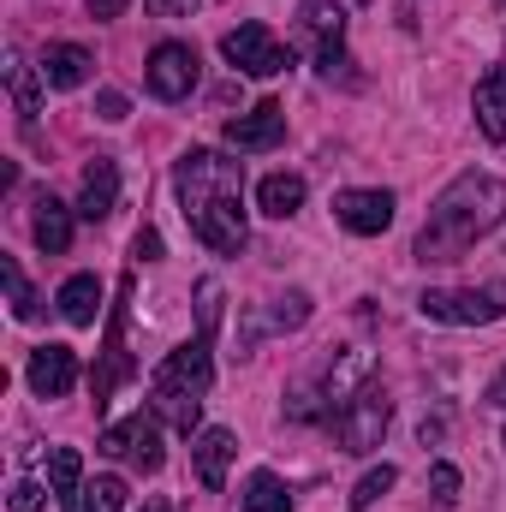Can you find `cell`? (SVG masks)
I'll list each match as a JSON object with an SVG mask.
<instances>
[{"instance_id": "obj_32", "label": "cell", "mask_w": 506, "mask_h": 512, "mask_svg": "<svg viewBox=\"0 0 506 512\" xmlns=\"http://www.w3.org/2000/svg\"><path fill=\"white\" fill-rule=\"evenodd\" d=\"M6 507H12V512H42V483H12Z\"/></svg>"}, {"instance_id": "obj_34", "label": "cell", "mask_w": 506, "mask_h": 512, "mask_svg": "<svg viewBox=\"0 0 506 512\" xmlns=\"http://www.w3.org/2000/svg\"><path fill=\"white\" fill-rule=\"evenodd\" d=\"M84 6H90V18H96V24H108V18H120V12H126L131 0H84Z\"/></svg>"}, {"instance_id": "obj_22", "label": "cell", "mask_w": 506, "mask_h": 512, "mask_svg": "<svg viewBox=\"0 0 506 512\" xmlns=\"http://www.w3.org/2000/svg\"><path fill=\"white\" fill-rule=\"evenodd\" d=\"M66 512H126V477H90L78 495H66Z\"/></svg>"}, {"instance_id": "obj_10", "label": "cell", "mask_w": 506, "mask_h": 512, "mask_svg": "<svg viewBox=\"0 0 506 512\" xmlns=\"http://www.w3.org/2000/svg\"><path fill=\"white\" fill-rule=\"evenodd\" d=\"M24 382H30L36 399H66V393L78 387V352H72V346H60V340L36 346V352H30V364H24Z\"/></svg>"}, {"instance_id": "obj_12", "label": "cell", "mask_w": 506, "mask_h": 512, "mask_svg": "<svg viewBox=\"0 0 506 512\" xmlns=\"http://www.w3.org/2000/svg\"><path fill=\"white\" fill-rule=\"evenodd\" d=\"M233 453H239V435H233V429H197V435H191V465H197V483H203L209 495L227 489Z\"/></svg>"}, {"instance_id": "obj_23", "label": "cell", "mask_w": 506, "mask_h": 512, "mask_svg": "<svg viewBox=\"0 0 506 512\" xmlns=\"http://www.w3.org/2000/svg\"><path fill=\"white\" fill-rule=\"evenodd\" d=\"M0 286H6V304H12V316H18V322H36L42 298H36V286L24 280V268H18L12 256H0Z\"/></svg>"}, {"instance_id": "obj_31", "label": "cell", "mask_w": 506, "mask_h": 512, "mask_svg": "<svg viewBox=\"0 0 506 512\" xmlns=\"http://www.w3.org/2000/svg\"><path fill=\"white\" fill-rule=\"evenodd\" d=\"M131 262H161V233H155V227H137V239H131Z\"/></svg>"}, {"instance_id": "obj_16", "label": "cell", "mask_w": 506, "mask_h": 512, "mask_svg": "<svg viewBox=\"0 0 506 512\" xmlns=\"http://www.w3.org/2000/svg\"><path fill=\"white\" fill-rule=\"evenodd\" d=\"M90 48H78V42H48L42 48V78H48V90H78V84H90Z\"/></svg>"}, {"instance_id": "obj_21", "label": "cell", "mask_w": 506, "mask_h": 512, "mask_svg": "<svg viewBox=\"0 0 506 512\" xmlns=\"http://www.w3.org/2000/svg\"><path fill=\"white\" fill-rule=\"evenodd\" d=\"M256 209H262L268 221L298 215V209H304V179H298V173H268V179L256 185Z\"/></svg>"}, {"instance_id": "obj_17", "label": "cell", "mask_w": 506, "mask_h": 512, "mask_svg": "<svg viewBox=\"0 0 506 512\" xmlns=\"http://www.w3.org/2000/svg\"><path fill=\"white\" fill-rule=\"evenodd\" d=\"M42 66H30L18 48H6V90H12V108H18V120L24 126H36V114H42Z\"/></svg>"}, {"instance_id": "obj_24", "label": "cell", "mask_w": 506, "mask_h": 512, "mask_svg": "<svg viewBox=\"0 0 506 512\" xmlns=\"http://www.w3.org/2000/svg\"><path fill=\"white\" fill-rule=\"evenodd\" d=\"M239 501H245V512H292V495H286V483L274 471H251Z\"/></svg>"}, {"instance_id": "obj_6", "label": "cell", "mask_w": 506, "mask_h": 512, "mask_svg": "<svg viewBox=\"0 0 506 512\" xmlns=\"http://www.w3.org/2000/svg\"><path fill=\"white\" fill-rule=\"evenodd\" d=\"M387 417H393V399L381 393V382H370L352 405H340V411L328 417V429H334L340 453H376L381 435H387Z\"/></svg>"}, {"instance_id": "obj_29", "label": "cell", "mask_w": 506, "mask_h": 512, "mask_svg": "<svg viewBox=\"0 0 506 512\" xmlns=\"http://www.w3.org/2000/svg\"><path fill=\"white\" fill-rule=\"evenodd\" d=\"M429 489H435L441 507H453V501H459V471H453V465H435V471H429Z\"/></svg>"}, {"instance_id": "obj_37", "label": "cell", "mask_w": 506, "mask_h": 512, "mask_svg": "<svg viewBox=\"0 0 506 512\" xmlns=\"http://www.w3.org/2000/svg\"><path fill=\"white\" fill-rule=\"evenodd\" d=\"M501 441H506V429H501Z\"/></svg>"}, {"instance_id": "obj_15", "label": "cell", "mask_w": 506, "mask_h": 512, "mask_svg": "<svg viewBox=\"0 0 506 512\" xmlns=\"http://www.w3.org/2000/svg\"><path fill=\"white\" fill-rule=\"evenodd\" d=\"M471 108H477V131H483L489 143H506V66H489V72L477 78Z\"/></svg>"}, {"instance_id": "obj_8", "label": "cell", "mask_w": 506, "mask_h": 512, "mask_svg": "<svg viewBox=\"0 0 506 512\" xmlns=\"http://www.w3.org/2000/svg\"><path fill=\"white\" fill-rule=\"evenodd\" d=\"M102 453L108 459H126L131 471H161V417L155 411H131V417H120V423H108L102 429Z\"/></svg>"}, {"instance_id": "obj_33", "label": "cell", "mask_w": 506, "mask_h": 512, "mask_svg": "<svg viewBox=\"0 0 506 512\" xmlns=\"http://www.w3.org/2000/svg\"><path fill=\"white\" fill-rule=\"evenodd\" d=\"M96 114H102L108 126H120V120H126V114H131V102H126V96H120V90H102V96H96Z\"/></svg>"}, {"instance_id": "obj_28", "label": "cell", "mask_w": 506, "mask_h": 512, "mask_svg": "<svg viewBox=\"0 0 506 512\" xmlns=\"http://www.w3.org/2000/svg\"><path fill=\"white\" fill-rule=\"evenodd\" d=\"M310 322V292H286V298H274V310H268V328H304Z\"/></svg>"}, {"instance_id": "obj_18", "label": "cell", "mask_w": 506, "mask_h": 512, "mask_svg": "<svg viewBox=\"0 0 506 512\" xmlns=\"http://www.w3.org/2000/svg\"><path fill=\"white\" fill-rule=\"evenodd\" d=\"M72 215H78V209H66L60 197H48V191L36 197L30 233H36V245H42L48 256H66V251H72Z\"/></svg>"}, {"instance_id": "obj_1", "label": "cell", "mask_w": 506, "mask_h": 512, "mask_svg": "<svg viewBox=\"0 0 506 512\" xmlns=\"http://www.w3.org/2000/svg\"><path fill=\"white\" fill-rule=\"evenodd\" d=\"M173 191H179V215L197 233V245L215 256H239L251 245V221H245V167L221 149H185L173 161Z\"/></svg>"}, {"instance_id": "obj_19", "label": "cell", "mask_w": 506, "mask_h": 512, "mask_svg": "<svg viewBox=\"0 0 506 512\" xmlns=\"http://www.w3.org/2000/svg\"><path fill=\"white\" fill-rule=\"evenodd\" d=\"M54 304H60V316H66L72 328H96V316H102V280H96V274H72V280L54 292Z\"/></svg>"}, {"instance_id": "obj_7", "label": "cell", "mask_w": 506, "mask_h": 512, "mask_svg": "<svg viewBox=\"0 0 506 512\" xmlns=\"http://www.w3.org/2000/svg\"><path fill=\"white\" fill-rule=\"evenodd\" d=\"M221 54H227V66L245 72V78H280V72L292 66V48H286L268 24H239V30H227V36H221Z\"/></svg>"}, {"instance_id": "obj_35", "label": "cell", "mask_w": 506, "mask_h": 512, "mask_svg": "<svg viewBox=\"0 0 506 512\" xmlns=\"http://www.w3.org/2000/svg\"><path fill=\"white\" fill-rule=\"evenodd\" d=\"M489 405H506V370L495 376V387H489Z\"/></svg>"}, {"instance_id": "obj_11", "label": "cell", "mask_w": 506, "mask_h": 512, "mask_svg": "<svg viewBox=\"0 0 506 512\" xmlns=\"http://www.w3.org/2000/svg\"><path fill=\"white\" fill-rule=\"evenodd\" d=\"M393 191H340L334 197V221L346 227V233H358V239H381L387 227H393Z\"/></svg>"}, {"instance_id": "obj_3", "label": "cell", "mask_w": 506, "mask_h": 512, "mask_svg": "<svg viewBox=\"0 0 506 512\" xmlns=\"http://www.w3.org/2000/svg\"><path fill=\"white\" fill-rule=\"evenodd\" d=\"M215 387V340L197 334L185 346H173L155 376H149V411L179 429V435H197V417H203V393Z\"/></svg>"}, {"instance_id": "obj_2", "label": "cell", "mask_w": 506, "mask_h": 512, "mask_svg": "<svg viewBox=\"0 0 506 512\" xmlns=\"http://www.w3.org/2000/svg\"><path fill=\"white\" fill-rule=\"evenodd\" d=\"M506 221V179L495 173H459L435 203L417 233V262H459L477 239H489Z\"/></svg>"}, {"instance_id": "obj_30", "label": "cell", "mask_w": 506, "mask_h": 512, "mask_svg": "<svg viewBox=\"0 0 506 512\" xmlns=\"http://www.w3.org/2000/svg\"><path fill=\"white\" fill-rule=\"evenodd\" d=\"M155 18H191V12H203V6H215V0H143Z\"/></svg>"}, {"instance_id": "obj_9", "label": "cell", "mask_w": 506, "mask_h": 512, "mask_svg": "<svg viewBox=\"0 0 506 512\" xmlns=\"http://www.w3.org/2000/svg\"><path fill=\"white\" fill-rule=\"evenodd\" d=\"M197 78H203V60H197L191 42H155V48H149L143 84H149L155 102H185V96L197 90Z\"/></svg>"}, {"instance_id": "obj_36", "label": "cell", "mask_w": 506, "mask_h": 512, "mask_svg": "<svg viewBox=\"0 0 506 512\" xmlns=\"http://www.w3.org/2000/svg\"><path fill=\"white\" fill-rule=\"evenodd\" d=\"M143 512H173V507H167V501H161V495H155V501H143Z\"/></svg>"}, {"instance_id": "obj_5", "label": "cell", "mask_w": 506, "mask_h": 512, "mask_svg": "<svg viewBox=\"0 0 506 512\" xmlns=\"http://www.w3.org/2000/svg\"><path fill=\"white\" fill-rule=\"evenodd\" d=\"M298 36L316 48V72L322 78H352V54H346V12L334 0H304L298 6ZM358 84V78H352Z\"/></svg>"}, {"instance_id": "obj_26", "label": "cell", "mask_w": 506, "mask_h": 512, "mask_svg": "<svg viewBox=\"0 0 506 512\" xmlns=\"http://www.w3.org/2000/svg\"><path fill=\"white\" fill-rule=\"evenodd\" d=\"M393 483H399V471H393V465H376V471H364V477H358V489H352V512H370L381 495L393 489Z\"/></svg>"}, {"instance_id": "obj_4", "label": "cell", "mask_w": 506, "mask_h": 512, "mask_svg": "<svg viewBox=\"0 0 506 512\" xmlns=\"http://www.w3.org/2000/svg\"><path fill=\"white\" fill-rule=\"evenodd\" d=\"M423 322H441V328H483V322H501L506 316V280L489 286H429L417 298Z\"/></svg>"}, {"instance_id": "obj_14", "label": "cell", "mask_w": 506, "mask_h": 512, "mask_svg": "<svg viewBox=\"0 0 506 512\" xmlns=\"http://www.w3.org/2000/svg\"><path fill=\"white\" fill-rule=\"evenodd\" d=\"M280 137H286V108L280 102H256L251 114L227 120V143L233 149H274Z\"/></svg>"}, {"instance_id": "obj_20", "label": "cell", "mask_w": 506, "mask_h": 512, "mask_svg": "<svg viewBox=\"0 0 506 512\" xmlns=\"http://www.w3.org/2000/svg\"><path fill=\"white\" fill-rule=\"evenodd\" d=\"M131 376V358H126V310H114V322H108V352H102V370L90 376V387H96V405L114 393V387Z\"/></svg>"}, {"instance_id": "obj_27", "label": "cell", "mask_w": 506, "mask_h": 512, "mask_svg": "<svg viewBox=\"0 0 506 512\" xmlns=\"http://www.w3.org/2000/svg\"><path fill=\"white\" fill-rule=\"evenodd\" d=\"M221 280H197V334H209L215 340V328H221Z\"/></svg>"}, {"instance_id": "obj_13", "label": "cell", "mask_w": 506, "mask_h": 512, "mask_svg": "<svg viewBox=\"0 0 506 512\" xmlns=\"http://www.w3.org/2000/svg\"><path fill=\"white\" fill-rule=\"evenodd\" d=\"M114 209H120V167H114V155H96V161L84 167L78 215H84V221H108Z\"/></svg>"}, {"instance_id": "obj_25", "label": "cell", "mask_w": 506, "mask_h": 512, "mask_svg": "<svg viewBox=\"0 0 506 512\" xmlns=\"http://www.w3.org/2000/svg\"><path fill=\"white\" fill-rule=\"evenodd\" d=\"M48 489H54L60 501L84 489V459H78V447H48Z\"/></svg>"}]
</instances>
